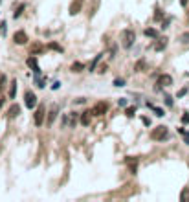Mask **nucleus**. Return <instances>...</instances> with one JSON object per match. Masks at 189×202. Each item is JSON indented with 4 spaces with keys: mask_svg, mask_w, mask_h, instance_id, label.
<instances>
[{
    "mask_svg": "<svg viewBox=\"0 0 189 202\" xmlns=\"http://www.w3.org/2000/svg\"><path fill=\"white\" fill-rule=\"evenodd\" d=\"M134 40H136L134 30H132V28H125V30L121 31V46H123L125 50H130L132 44H134Z\"/></svg>",
    "mask_w": 189,
    "mask_h": 202,
    "instance_id": "nucleus-1",
    "label": "nucleus"
},
{
    "mask_svg": "<svg viewBox=\"0 0 189 202\" xmlns=\"http://www.w3.org/2000/svg\"><path fill=\"white\" fill-rule=\"evenodd\" d=\"M167 134H169V131H167V127H165V125H158L156 129H152V131H151V138H152L154 141L165 140V138H167Z\"/></svg>",
    "mask_w": 189,
    "mask_h": 202,
    "instance_id": "nucleus-2",
    "label": "nucleus"
},
{
    "mask_svg": "<svg viewBox=\"0 0 189 202\" xmlns=\"http://www.w3.org/2000/svg\"><path fill=\"white\" fill-rule=\"evenodd\" d=\"M26 64L33 70V74H35V76H41V68H39V64H37V57H35L33 53H29V57L26 59Z\"/></svg>",
    "mask_w": 189,
    "mask_h": 202,
    "instance_id": "nucleus-3",
    "label": "nucleus"
},
{
    "mask_svg": "<svg viewBox=\"0 0 189 202\" xmlns=\"http://www.w3.org/2000/svg\"><path fill=\"white\" fill-rule=\"evenodd\" d=\"M24 103H26L28 108H35V107H37V96H35L31 90H28L26 96H24Z\"/></svg>",
    "mask_w": 189,
    "mask_h": 202,
    "instance_id": "nucleus-4",
    "label": "nucleus"
},
{
    "mask_svg": "<svg viewBox=\"0 0 189 202\" xmlns=\"http://www.w3.org/2000/svg\"><path fill=\"white\" fill-rule=\"evenodd\" d=\"M106 110H108V105H106L105 101H99L97 105H94V108H92V114H94V116H103Z\"/></svg>",
    "mask_w": 189,
    "mask_h": 202,
    "instance_id": "nucleus-5",
    "label": "nucleus"
},
{
    "mask_svg": "<svg viewBox=\"0 0 189 202\" xmlns=\"http://www.w3.org/2000/svg\"><path fill=\"white\" fill-rule=\"evenodd\" d=\"M13 40H15V44H26L28 42V35H26V31H22V30H19V31H15V35H13Z\"/></svg>",
    "mask_w": 189,
    "mask_h": 202,
    "instance_id": "nucleus-6",
    "label": "nucleus"
},
{
    "mask_svg": "<svg viewBox=\"0 0 189 202\" xmlns=\"http://www.w3.org/2000/svg\"><path fill=\"white\" fill-rule=\"evenodd\" d=\"M171 85H173V77L169 74H162L158 77V90H160V86H171Z\"/></svg>",
    "mask_w": 189,
    "mask_h": 202,
    "instance_id": "nucleus-7",
    "label": "nucleus"
},
{
    "mask_svg": "<svg viewBox=\"0 0 189 202\" xmlns=\"http://www.w3.org/2000/svg\"><path fill=\"white\" fill-rule=\"evenodd\" d=\"M33 121H35V125H37V127H41V125H42V121H44V107H39V108L35 110Z\"/></svg>",
    "mask_w": 189,
    "mask_h": 202,
    "instance_id": "nucleus-8",
    "label": "nucleus"
},
{
    "mask_svg": "<svg viewBox=\"0 0 189 202\" xmlns=\"http://www.w3.org/2000/svg\"><path fill=\"white\" fill-rule=\"evenodd\" d=\"M57 114H59V108H57V105H53V107H52V110H50V114H48L46 123H48V125H52V123L55 121V118H57Z\"/></svg>",
    "mask_w": 189,
    "mask_h": 202,
    "instance_id": "nucleus-9",
    "label": "nucleus"
},
{
    "mask_svg": "<svg viewBox=\"0 0 189 202\" xmlns=\"http://www.w3.org/2000/svg\"><path fill=\"white\" fill-rule=\"evenodd\" d=\"M19 114H20V107H19V105H11L9 110H7V118L13 120V118H17Z\"/></svg>",
    "mask_w": 189,
    "mask_h": 202,
    "instance_id": "nucleus-10",
    "label": "nucleus"
},
{
    "mask_svg": "<svg viewBox=\"0 0 189 202\" xmlns=\"http://www.w3.org/2000/svg\"><path fill=\"white\" fill-rule=\"evenodd\" d=\"M81 6H83V0L72 2V6H70V15H77V13L81 11Z\"/></svg>",
    "mask_w": 189,
    "mask_h": 202,
    "instance_id": "nucleus-11",
    "label": "nucleus"
},
{
    "mask_svg": "<svg viewBox=\"0 0 189 202\" xmlns=\"http://www.w3.org/2000/svg\"><path fill=\"white\" fill-rule=\"evenodd\" d=\"M90 114H92V110H84L81 114V125H84V127L90 125Z\"/></svg>",
    "mask_w": 189,
    "mask_h": 202,
    "instance_id": "nucleus-12",
    "label": "nucleus"
},
{
    "mask_svg": "<svg viewBox=\"0 0 189 202\" xmlns=\"http://www.w3.org/2000/svg\"><path fill=\"white\" fill-rule=\"evenodd\" d=\"M165 46H167V39L164 37V39H160L158 42H156V46H154V50L156 52H162V50H165Z\"/></svg>",
    "mask_w": 189,
    "mask_h": 202,
    "instance_id": "nucleus-13",
    "label": "nucleus"
},
{
    "mask_svg": "<svg viewBox=\"0 0 189 202\" xmlns=\"http://www.w3.org/2000/svg\"><path fill=\"white\" fill-rule=\"evenodd\" d=\"M143 33H145V37H151V39H156V37H158V31H156L154 28H145Z\"/></svg>",
    "mask_w": 189,
    "mask_h": 202,
    "instance_id": "nucleus-14",
    "label": "nucleus"
},
{
    "mask_svg": "<svg viewBox=\"0 0 189 202\" xmlns=\"http://www.w3.org/2000/svg\"><path fill=\"white\" fill-rule=\"evenodd\" d=\"M17 96V81H11V86H9V99H15Z\"/></svg>",
    "mask_w": 189,
    "mask_h": 202,
    "instance_id": "nucleus-15",
    "label": "nucleus"
},
{
    "mask_svg": "<svg viewBox=\"0 0 189 202\" xmlns=\"http://www.w3.org/2000/svg\"><path fill=\"white\" fill-rule=\"evenodd\" d=\"M180 200L182 202H189V187H184L180 193Z\"/></svg>",
    "mask_w": 189,
    "mask_h": 202,
    "instance_id": "nucleus-16",
    "label": "nucleus"
},
{
    "mask_svg": "<svg viewBox=\"0 0 189 202\" xmlns=\"http://www.w3.org/2000/svg\"><path fill=\"white\" fill-rule=\"evenodd\" d=\"M24 9H26V4H20V6L13 11V17H15V19H19V17L22 15V11H24Z\"/></svg>",
    "mask_w": 189,
    "mask_h": 202,
    "instance_id": "nucleus-17",
    "label": "nucleus"
},
{
    "mask_svg": "<svg viewBox=\"0 0 189 202\" xmlns=\"http://www.w3.org/2000/svg\"><path fill=\"white\" fill-rule=\"evenodd\" d=\"M83 62H74L72 64V72H75V74H79V72H83Z\"/></svg>",
    "mask_w": 189,
    "mask_h": 202,
    "instance_id": "nucleus-18",
    "label": "nucleus"
},
{
    "mask_svg": "<svg viewBox=\"0 0 189 202\" xmlns=\"http://www.w3.org/2000/svg\"><path fill=\"white\" fill-rule=\"evenodd\" d=\"M42 50H44V48H42L41 44H39V42H35V44L31 46V53H33V55H37V53H41Z\"/></svg>",
    "mask_w": 189,
    "mask_h": 202,
    "instance_id": "nucleus-19",
    "label": "nucleus"
},
{
    "mask_svg": "<svg viewBox=\"0 0 189 202\" xmlns=\"http://www.w3.org/2000/svg\"><path fill=\"white\" fill-rule=\"evenodd\" d=\"M48 48H50V50H53V52H59V53L63 52V48H61L57 42H50V44H48Z\"/></svg>",
    "mask_w": 189,
    "mask_h": 202,
    "instance_id": "nucleus-20",
    "label": "nucleus"
},
{
    "mask_svg": "<svg viewBox=\"0 0 189 202\" xmlns=\"http://www.w3.org/2000/svg\"><path fill=\"white\" fill-rule=\"evenodd\" d=\"M151 108L154 110V114H156L158 118H162V116H165V112H164V108H160V107H154V105H152Z\"/></svg>",
    "mask_w": 189,
    "mask_h": 202,
    "instance_id": "nucleus-21",
    "label": "nucleus"
},
{
    "mask_svg": "<svg viewBox=\"0 0 189 202\" xmlns=\"http://www.w3.org/2000/svg\"><path fill=\"white\" fill-rule=\"evenodd\" d=\"M143 68H145V61H143V59L138 61V62H136V66H134V70H136V72H143Z\"/></svg>",
    "mask_w": 189,
    "mask_h": 202,
    "instance_id": "nucleus-22",
    "label": "nucleus"
},
{
    "mask_svg": "<svg viewBox=\"0 0 189 202\" xmlns=\"http://www.w3.org/2000/svg\"><path fill=\"white\" fill-rule=\"evenodd\" d=\"M99 61H101V53H99V55H96V59L92 61V64H90V72H94V70H96V66H97V62H99Z\"/></svg>",
    "mask_w": 189,
    "mask_h": 202,
    "instance_id": "nucleus-23",
    "label": "nucleus"
},
{
    "mask_svg": "<svg viewBox=\"0 0 189 202\" xmlns=\"http://www.w3.org/2000/svg\"><path fill=\"white\" fill-rule=\"evenodd\" d=\"M35 85H37L39 88H44V86H46V81H44V79H41L39 76H35Z\"/></svg>",
    "mask_w": 189,
    "mask_h": 202,
    "instance_id": "nucleus-24",
    "label": "nucleus"
},
{
    "mask_svg": "<svg viewBox=\"0 0 189 202\" xmlns=\"http://www.w3.org/2000/svg\"><path fill=\"white\" fill-rule=\"evenodd\" d=\"M125 114L128 116V118H134V114H136V107H128L125 110Z\"/></svg>",
    "mask_w": 189,
    "mask_h": 202,
    "instance_id": "nucleus-25",
    "label": "nucleus"
},
{
    "mask_svg": "<svg viewBox=\"0 0 189 202\" xmlns=\"http://www.w3.org/2000/svg\"><path fill=\"white\" fill-rule=\"evenodd\" d=\"M180 40H182L184 44H189V31L187 33H182V35H180Z\"/></svg>",
    "mask_w": 189,
    "mask_h": 202,
    "instance_id": "nucleus-26",
    "label": "nucleus"
},
{
    "mask_svg": "<svg viewBox=\"0 0 189 202\" xmlns=\"http://www.w3.org/2000/svg\"><path fill=\"white\" fill-rule=\"evenodd\" d=\"M182 123H184V125L189 123V112H184V114H182Z\"/></svg>",
    "mask_w": 189,
    "mask_h": 202,
    "instance_id": "nucleus-27",
    "label": "nucleus"
},
{
    "mask_svg": "<svg viewBox=\"0 0 189 202\" xmlns=\"http://www.w3.org/2000/svg\"><path fill=\"white\" fill-rule=\"evenodd\" d=\"M114 86H125V79H114Z\"/></svg>",
    "mask_w": 189,
    "mask_h": 202,
    "instance_id": "nucleus-28",
    "label": "nucleus"
},
{
    "mask_svg": "<svg viewBox=\"0 0 189 202\" xmlns=\"http://www.w3.org/2000/svg\"><path fill=\"white\" fill-rule=\"evenodd\" d=\"M118 105H119V107H127V99L125 98H119V99H118Z\"/></svg>",
    "mask_w": 189,
    "mask_h": 202,
    "instance_id": "nucleus-29",
    "label": "nucleus"
},
{
    "mask_svg": "<svg viewBox=\"0 0 189 202\" xmlns=\"http://www.w3.org/2000/svg\"><path fill=\"white\" fill-rule=\"evenodd\" d=\"M165 105L167 107H173V98L171 96H165Z\"/></svg>",
    "mask_w": 189,
    "mask_h": 202,
    "instance_id": "nucleus-30",
    "label": "nucleus"
},
{
    "mask_svg": "<svg viewBox=\"0 0 189 202\" xmlns=\"http://www.w3.org/2000/svg\"><path fill=\"white\" fill-rule=\"evenodd\" d=\"M162 17H164V13L158 9V11H156V15H154V19H156V20H162Z\"/></svg>",
    "mask_w": 189,
    "mask_h": 202,
    "instance_id": "nucleus-31",
    "label": "nucleus"
},
{
    "mask_svg": "<svg viewBox=\"0 0 189 202\" xmlns=\"http://www.w3.org/2000/svg\"><path fill=\"white\" fill-rule=\"evenodd\" d=\"M59 86H61V83H59V81H55V83L52 85V90H59Z\"/></svg>",
    "mask_w": 189,
    "mask_h": 202,
    "instance_id": "nucleus-32",
    "label": "nucleus"
},
{
    "mask_svg": "<svg viewBox=\"0 0 189 202\" xmlns=\"http://www.w3.org/2000/svg\"><path fill=\"white\" fill-rule=\"evenodd\" d=\"M4 33H6V22L0 24V35H4Z\"/></svg>",
    "mask_w": 189,
    "mask_h": 202,
    "instance_id": "nucleus-33",
    "label": "nucleus"
},
{
    "mask_svg": "<svg viewBox=\"0 0 189 202\" xmlns=\"http://www.w3.org/2000/svg\"><path fill=\"white\" fill-rule=\"evenodd\" d=\"M187 94V88H182L180 92H178V98H182V96H186Z\"/></svg>",
    "mask_w": 189,
    "mask_h": 202,
    "instance_id": "nucleus-34",
    "label": "nucleus"
},
{
    "mask_svg": "<svg viewBox=\"0 0 189 202\" xmlns=\"http://www.w3.org/2000/svg\"><path fill=\"white\" fill-rule=\"evenodd\" d=\"M182 136H184V141H186V143H187V145H189V132H184Z\"/></svg>",
    "mask_w": 189,
    "mask_h": 202,
    "instance_id": "nucleus-35",
    "label": "nucleus"
},
{
    "mask_svg": "<svg viewBox=\"0 0 189 202\" xmlns=\"http://www.w3.org/2000/svg\"><path fill=\"white\" fill-rule=\"evenodd\" d=\"M169 22H171V19L164 20V24H162V28H164V30H165V28H169Z\"/></svg>",
    "mask_w": 189,
    "mask_h": 202,
    "instance_id": "nucleus-36",
    "label": "nucleus"
},
{
    "mask_svg": "<svg viewBox=\"0 0 189 202\" xmlns=\"http://www.w3.org/2000/svg\"><path fill=\"white\" fill-rule=\"evenodd\" d=\"M4 83H6V76L2 74V76H0V86H4Z\"/></svg>",
    "mask_w": 189,
    "mask_h": 202,
    "instance_id": "nucleus-37",
    "label": "nucleus"
},
{
    "mask_svg": "<svg viewBox=\"0 0 189 202\" xmlns=\"http://www.w3.org/2000/svg\"><path fill=\"white\" fill-rule=\"evenodd\" d=\"M142 121H143V125H147V127L151 125V120H149V118H142Z\"/></svg>",
    "mask_w": 189,
    "mask_h": 202,
    "instance_id": "nucleus-38",
    "label": "nucleus"
},
{
    "mask_svg": "<svg viewBox=\"0 0 189 202\" xmlns=\"http://www.w3.org/2000/svg\"><path fill=\"white\" fill-rule=\"evenodd\" d=\"M187 2H189V0H180V4H182V6H187Z\"/></svg>",
    "mask_w": 189,
    "mask_h": 202,
    "instance_id": "nucleus-39",
    "label": "nucleus"
},
{
    "mask_svg": "<svg viewBox=\"0 0 189 202\" xmlns=\"http://www.w3.org/2000/svg\"><path fill=\"white\" fill-rule=\"evenodd\" d=\"M4 101H6V99H4V98H2V96H0V107H2V105H4Z\"/></svg>",
    "mask_w": 189,
    "mask_h": 202,
    "instance_id": "nucleus-40",
    "label": "nucleus"
},
{
    "mask_svg": "<svg viewBox=\"0 0 189 202\" xmlns=\"http://www.w3.org/2000/svg\"><path fill=\"white\" fill-rule=\"evenodd\" d=\"M0 2H2V0H0Z\"/></svg>",
    "mask_w": 189,
    "mask_h": 202,
    "instance_id": "nucleus-41",
    "label": "nucleus"
}]
</instances>
